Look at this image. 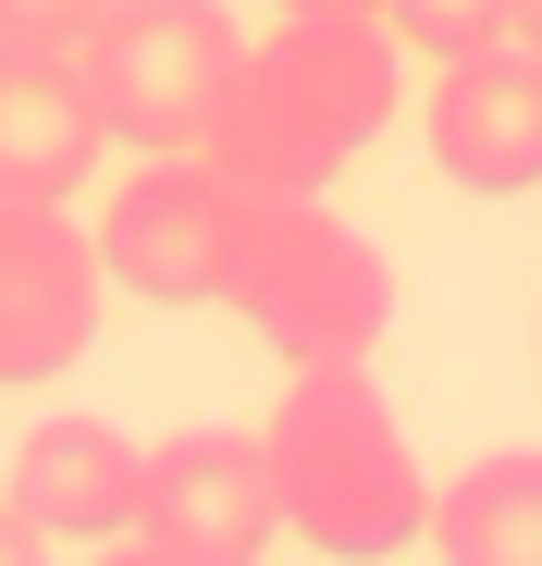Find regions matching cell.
I'll return each mask as SVG.
<instances>
[{"mask_svg":"<svg viewBox=\"0 0 542 566\" xmlns=\"http://www.w3.org/2000/svg\"><path fill=\"white\" fill-rule=\"evenodd\" d=\"M395 99H407V38L383 13H271V38H247L222 74L198 160H222L259 198H333L345 160L395 136Z\"/></svg>","mask_w":542,"mask_h":566,"instance_id":"6da1fadb","label":"cell"},{"mask_svg":"<svg viewBox=\"0 0 542 566\" xmlns=\"http://www.w3.org/2000/svg\"><path fill=\"white\" fill-rule=\"evenodd\" d=\"M271 455V505L309 554L345 566H383L431 530V481H419V443L395 419V395L371 382V357H309L284 369V407L259 419Z\"/></svg>","mask_w":542,"mask_h":566,"instance_id":"7a4b0ae2","label":"cell"},{"mask_svg":"<svg viewBox=\"0 0 542 566\" xmlns=\"http://www.w3.org/2000/svg\"><path fill=\"white\" fill-rule=\"evenodd\" d=\"M222 308L284 357H371L395 333V259L357 234L333 198H259L234 210V271H222Z\"/></svg>","mask_w":542,"mask_h":566,"instance_id":"3957f363","label":"cell"},{"mask_svg":"<svg viewBox=\"0 0 542 566\" xmlns=\"http://www.w3.org/2000/svg\"><path fill=\"white\" fill-rule=\"evenodd\" d=\"M234 50H247V25L222 13V0H100V25L74 38L86 86H100L112 148H136V160L198 148V136H210Z\"/></svg>","mask_w":542,"mask_h":566,"instance_id":"277c9868","label":"cell"},{"mask_svg":"<svg viewBox=\"0 0 542 566\" xmlns=\"http://www.w3.org/2000/svg\"><path fill=\"white\" fill-rule=\"evenodd\" d=\"M234 210H247V185L198 148H160L136 160L112 198H100V283L136 308H222V271H234Z\"/></svg>","mask_w":542,"mask_h":566,"instance_id":"5b68a950","label":"cell"},{"mask_svg":"<svg viewBox=\"0 0 542 566\" xmlns=\"http://www.w3.org/2000/svg\"><path fill=\"white\" fill-rule=\"evenodd\" d=\"M271 530H284V505H271L259 431H173V443H148L136 530L112 554H136V566H259Z\"/></svg>","mask_w":542,"mask_h":566,"instance_id":"8992f818","label":"cell"},{"mask_svg":"<svg viewBox=\"0 0 542 566\" xmlns=\"http://www.w3.org/2000/svg\"><path fill=\"white\" fill-rule=\"evenodd\" d=\"M100 345V234L74 198H0V395L62 382Z\"/></svg>","mask_w":542,"mask_h":566,"instance_id":"52a82bcc","label":"cell"},{"mask_svg":"<svg viewBox=\"0 0 542 566\" xmlns=\"http://www.w3.org/2000/svg\"><path fill=\"white\" fill-rule=\"evenodd\" d=\"M431 172L457 185V198H530L542 185V50L493 38V50H457L431 74Z\"/></svg>","mask_w":542,"mask_h":566,"instance_id":"ba28073f","label":"cell"},{"mask_svg":"<svg viewBox=\"0 0 542 566\" xmlns=\"http://www.w3.org/2000/svg\"><path fill=\"white\" fill-rule=\"evenodd\" d=\"M100 148L112 124L74 38H0V198H86Z\"/></svg>","mask_w":542,"mask_h":566,"instance_id":"9c48e42d","label":"cell"},{"mask_svg":"<svg viewBox=\"0 0 542 566\" xmlns=\"http://www.w3.org/2000/svg\"><path fill=\"white\" fill-rule=\"evenodd\" d=\"M136 481H148V443L112 419H38L13 443V505L50 542H124L136 530Z\"/></svg>","mask_w":542,"mask_h":566,"instance_id":"30bf717a","label":"cell"},{"mask_svg":"<svg viewBox=\"0 0 542 566\" xmlns=\"http://www.w3.org/2000/svg\"><path fill=\"white\" fill-rule=\"evenodd\" d=\"M419 542L444 566H542V455H481L469 481H444Z\"/></svg>","mask_w":542,"mask_h":566,"instance_id":"8fae6325","label":"cell"},{"mask_svg":"<svg viewBox=\"0 0 542 566\" xmlns=\"http://www.w3.org/2000/svg\"><path fill=\"white\" fill-rule=\"evenodd\" d=\"M505 13H518V0H383V25H395L407 50H431V62H457V50H493V38H518Z\"/></svg>","mask_w":542,"mask_h":566,"instance_id":"7c38bea8","label":"cell"},{"mask_svg":"<svg viewBox=\"0 0 542 566\" xmlns=\"http://www.w3.org/2000/svg\"><path fill=\"white\" fill-rule=\"evenodd\" d=\"M100 0H0V38H86Z\"/></svg>","mask_w":542,"mask_h":566,"instance_id":"4fadbf2b","label":"cell"},{"mask_svg":"<svg viewBox=\"0 0 542 566\" xmlns=\"http://www.w3.org/2000/svg\"><path fill=\"white\" fill-rule=\"evenodd\" d=\"M38 554H50V530H38L13 493H0V566H38Z\"/></svg>","mask_w":542,"mask_h":566,"instance_id":"5bb4252c","label":"cell"},{"mask_svg":"<svg viewBox=\"0 0 542 566\" xmlns=\"http://www.w3.org/2000/svg\"><path fill=\"white\" fill-rule=\"evenodd\" d=\"M271 13H383V0H271Z\"/></svg>","mask_w":542,"mask_h":566,"instance_id":"9a60e30c","label":"cell"},{"mask_svg":"<svg viewBox=\"0 0 542 566\" xmlns=\"http://www.w3.org/2000/svg\"><path fill=\"white\" fill-rule=\"evenodd\" d=\"M505 25H518V50H542V0H518V13H505Z\"/></svg>","mask_w":542,"mask_h":566,"instance_id":"2e32d148","label":"cell"}]
</instances>
